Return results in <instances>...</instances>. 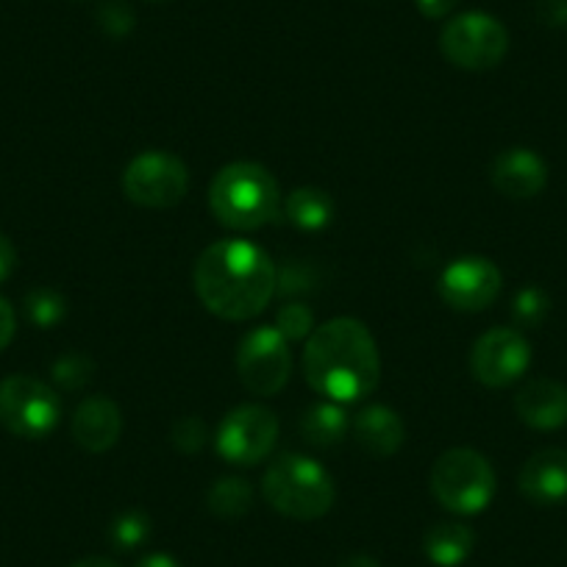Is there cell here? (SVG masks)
I'll list each match as a JSON object with an SVG mask.
<instances>
[{"label": "cell", "instance_id": "cell-1", "mask_svg": "<svg viewBox=\"0 0 567 567\" xmlns=\"http://www.w3.org/2000/svg\"><path fill=\"white\" fill-rule=\"evenodd\" d=\"M278 270L267 250L248 239H217L198 256L195 292L206 312L223 320H254L276 296Z\"/></svg>", "mask_w": 567, "mask_h": 567}, {"label": "cell", "instance_id": "cell-2", "mask_svg": "<svg viewBox=\"0 0 567 567\" xmlns=\"http://www.w3.org/2000/svg\"><path fill=\"white\" fill-rule=\"evenodd\" d=\"M303 375L326 401L357 403L379 386L381 357L368 326L334 318L318 326L303 351Z\"/></svg>", "mask_w": 567, "mask_h": 567}, {"label": "cell", "instance_id": "cell-3", "mask_svg": "<svg viewBox=\"0 0 567 567\" xmlns=\"http://www.w3.org/2000/svg\"><path fill=\"white\" fill-rule=\"evenodd\" d=\"M276 176L256 162H231L209 184V209L231 231H259L281 215Z\"/></svg>", "mask_w": 567, "mask_h": 567}, {"label": "cell", "instance_id": "cell-4", "mask_svg": "<svg viewBox=\"0 0 567 567\" xmlns=\"http://www.w3.org/2000/svg\"><path fill=\"white\" fill-rule=\"evenodd\" d=\"M261 495L272 512L292 520H318L334 506V478L303 454H281L267 465Z\"/></svg>", "mask_w": 567, "mask_h": 567}, {"label": "cell", "instance_id": "cell-5", "mask_svg": "<svg viewBox=\"0 0 567 567\" xmlns=\"http://www.w3.org/2000/svg\"><path fill=\"white\" fill-rule=\"evenodd\" d=\"M495 471L473 449H451L434 462L432 495L454 515H478L495 498Z\"/></svg>", "mask_w": 567, "mask_h": 567}, {"label": "cell", "instance_id": "cell-6", "mask_svg": "<svg viewBox=\"0 0 567 567\" xmlns=\"http://www.w3.org/2000/svg\"><path fill=\"white\" fill-rule=\"evenodd\" d=\"M62 417V398L34 375L0 381V425L20 440H45Z\"/></svg>", "mask_w": 567, "mask_h": 567}, {"label": "cell", "instance_id": "cell-7", "mask_svg": "<svg viewBox=\"0 0 567 567\" xmlns=\"http://www.w3.org/2000/svg\"><path fill=\"white\" fill-rule=\"evenodd\" d=\"M440 51L454 68L493 70L509 51V31L493 14L465 12L443 29Z\"/></svg>", "mask_w": 567, "mask_h": 567}, {"label": "cell", "instance_id": "cell-8", "mask_svg": "<svg viewBox=\"0 0 567 567\" xmlns=\"http://www.w3.org/2000/svg\"><path fill=\"white\" fill-rule=\"evenodd\" d=\"M123 193L145 209H173L189 193V171L176 154L142 151L125 165Z\"/></svg>", "mask_w": 567, "mask_h": 567}, {"label": "cell", "instance_id": "cell-9", "mask_svg": "<svg viewBox=\"0 0 567 567\" xmlns=\"http://www.w3.org/2000/svg\"><path fill=\"white\" fill-rule=\"evenodd\" d=\"M239 381L254 395H276L290 381V342L276 326H256L237 346Z\"/></svg>", "mask_w": 567, "mask_h": 567}, {"label": "cell", "instance_id": "cell-10", "mask_svg": "<svg viewBox=\"0 0 567 567\" xmlns=\"http://www.w3.org/2000/svg\"><path fill=\"white\" fill-rule=\"evenodd\" d=\"M278 417L261 403H245L231 409L217 425L215 449L228 465L250 467L267 460L276 449Z\"/></svg>", "mask_w": 567, "mask_h": 567}, {"label": "cell", "instance_id": "cell-11", "mask_svg": "<svg viewBox=\"0 0 567 567\" xmlns=\"http://www.w3.org/2000/svg\"><path fill=\"white\" fill-rule=\"evenodd\" d=\"M532 364V346L520 329H489L471 351V373L489 390L515 384Z\"/></svg>", "mask_w": 567, "mask_h": 567}, {"label": "cell", "instance_id": "cell-12", "mask_svg": "<svg viewBox=\"0 0 567 567\" xmlns=\"http://www.w3.org/2000/svg\"><path fill=\"white\" fill-rule=\"evenodd\" d=\"M504 287L498 265L484 256H462L440 272L437 292L456 312H482L493 307Z\"/></svg>", "mask_w": 567, "mask_h": 567}, {"label": "cell", "instance_id": "cell-13", "mask_svg": "<svg viewBox=\"0 0 567 567\" xmlns=\"http://www.w3.org/2000/svg\"><path fill=\"white\" fill-rule=\"evenodd\" d=\"M489 178H493V187L501 195L526 200L545 189L548 165L543 162V156L528 148H506L495 156L493 167H489Z\"/></svg>", "mask_w": 567, "mask_h": 567}, {"label": "cell", "instance_id": "cell-14", "mask_svg": "<svg viewBox=\"0 0 567 567\" xmlns=\"http://www.w3.org/2000/svg\"><path fill=\"white\" fill-rule=\"evenodd\" d=\"M70 432L81 449L90 454H103V451L114 449L123 434V412L112 398L92 395L75 409Z\"/></svg>", "mask_w": 567, "mask_h": 567}, {"label": "cell", "instance_id": "cell-15", "mask_svg": "<svg viewBox=\"0 0 567 567\" xmlns=\"http://www.w3.org/2000/svg\"><path fill=\"white\" fill-rule=\"evenodd\" d=\"M523 498L537 506H556L567 501V451H537L517 476Z\"/></svg>", "mask_w": 567, "mask_h": 567}, {"label": "cell", "instance_id": "cell-16", "mask_svg": "<svg viewBox=\"0 0 567 567\" xmlns=\"http://www.w3.org/2000/svg\"><path fill=\"white\" fill-rule=\"evenodd\" d=\"M517 417L537 432H554L567 423V386L554 379H532L515 395Z\"/></svg>", "mask_w": 567, "mask_h": 567}, {"label": "cell", "instance_id": "cell-17", "mask_svg": "<svg viewBox=\"0 0 567 567\" xmlns=\"http://www.w3.org/2000/svg\"><path fill=\"white\" fill-rule=\"evenodd\" d=\"M351 432L359 449L368 451L370 456H379V460H386L395 451H401L403 440H406L403 420L398 417V412H392L390 406H381V403L362 409L353 420Z\"/></svg>", "mask_w": 567, "mask_h": 567}, {"label": "cell", "instance_id": "cell-18", "mask_svg": "<svg viewBox=\"0 0 567 567\" xmlns=\"http://www.w3.org/2000/svg\"><path fill=\"white\" fill-rule=\"evenodd\" d=\"M476 548V534L462 523H437L425 532L423 550L437 567H460L471 559Z\"/></svg>", "mask_w": 567, "mask_h": 567}, {"label": "cell", "instance_id": "cell-19", "mask_svg": "<svg viewBox=\"0 0 567 567\" xmlns=\"http://www.w3.org/2000/svg\"><path fill=\"white\" fill-rule=\"evenodd\" d=\"M281 212L301 231H323L334 220V200L326 189L298 187L284 198Z\"/></svg>", "mask_w": 567, "mask_h": 567}, {"label": "cell", "instance_id": "cell-20", "mask_svg": "<svg viewBox=\"0 0 567 567\" xmlns=\"http://www.w3.org/2000/svg\"><path fill=\"white\" fill-rule=\"evenodd\" d=\"M351 432V420H348L342 403L323 401L309 406L301 414V434L307 443L318 445V449H334Z\"/></svg>", "mask_w": 567, "mask_h": 567}, {"label": "cell", "instance_id": "cell-21", "mask_svg": "<svg viewBox=\"0 0 567 567\" xmlns=\"http://www.w3.org/2000/svg\"><path fill=\"white\" fill-rule=\"evenodd\" d=\"M206 504H209L212 515L223 517V520H237V517L248 515L254 506V487L245 478L226 476L212 484Z\"/></svg>", "mask_w": 567, "mask_h": 567}, {"label": "cell", "instance_id": "cell-22", "mask_svg": "<svg viewBox=\"0 0 567 567\" xmlns=\"http://www.w3.org/2000/svg\"><path fill=\"white\" fill-rule=\"evenodd\" d=\"M25 318L37 326V329H53L68 318V301L62 292L51 290V287H37L25 296L23 301Z\"/></svg>", "mask_w": 567, "mask_h": 567}, {"label": "cell", "instance_id": "cell-23", "mask_svg": "<svg viewBox=\"0 0 567 567\" xmlns=\"http://www.w3.org/2000/svg\"><path fill=\"white\" fill-rule=\"evenodd\" d=\"M151 517L142 509H128L120 512L117 517L109 526V539L117 550H134L140 545H145V539L151 537Z\"/></svg>", "mask_w": 567, "mask_h": 567}, {"label": "cell", "instance_id": "cell-24", "mask_svg": "<svg viewBox=\"0 0 567 567\" xmlns=\"http://www.w3.org/2000/svg\"><path fill=\"white\" fill-rule=\"evenodd\" d=\"M550 312V298L539 287H523L512 301V318L520 329H534L543 323Z\"/></svg>", "mask_w": 567, "mask_h": 567}, {"label": "cell", "instance_id": "cell-25", "mask_svg": "<svg viewBox=\"0 0 567 567\" xmlns=\"http://www.w3.org/2000/svg\"><path fill=\"white\" fill-rule=\"evenodd\" d=\"M95 375V362L86 353H64L62 359L53 362V381L62 390H81Z\"/></svg>", "mask_w": 567, "mask_h": 567}, {"label": "cell", "instance_id": "cell-26", "mask_svg": "<svg viewBox=\"0 0 567 567\" xmlns=\"http://www.w3.org/2000/svg\"><path fill=\"white\" fill-rule=\"evenodd\" d=\"M276 329L287 342H301L312 337L315 318L303 303H284L276 315Z\"/></svg>", "mask_w": 567, "mask_h": 567}, {"label": "cell", "instance_id": "cell-27", "mask_svg": "<svg viewBox=\"0 0 567 567\" xmlns=\"http://www.w3.org/2000/svg\"><path fill=\"white\" fill-rule=\"evenodd\" d=\"M171 440L178 451H184V454H195V451L204 449V443H206L204 420L193 417V414H189V417L176 420V425H173V432H171Z\"/></svg>", "mask_w": 567, "mask_h": 567}, {"label": "cell", "instance_id": "cell-28", "mask_svg": "<svg viewBox=\"0 0 567 567\" xmlns=\"http://www.w3.org/2000/svg\"><path fill=\"white\" fill-rule=\"evenodd\" d=\"M97 23L106 31L109 37H125L131 29H134V12L125 7L123 0H112L106 7H101L97 12Z\"/></svg>", "mask_w": 567, "mask_h": 567}, {"label": "cell", "instance_id": "cell-29", "mask_svg": "<svg viewBox=\"0 0 567 567\" xmlns=\"http://www.w3.org/2000/svg\"><path fill=\"white\" fill-rule=\"evenodd\" d=\"M537 18L550 29H561L567 25V0H539Z\"/></svg>", "mask_w": 567, "mask_h": 567}, {"label": "cell", "instance_id": "cell-30", "mask_svg": "<svg viewBox=\"0 0 567 567\" xmlns=\"http://www.w3.org/2000/svg\"><path fill=\"white\" fill-rule=\"evenodd\" d=\"M14 331H18V315H14L12 303L7 298H0V351H7L12 346Z\"/></svg>", "mask_w": 567, "mask_h": 567}, {"label": "cell", "instance_id": "cell-31", "mask_svg": "<svg viewBox=\"0 0 567 567\" xmlns=\"http://www.w3.org/2000/svg\"><path fill=\"white\" fill-rule=\"evenodd\" d=\"M420 9V14L429 20H440L449 18L456 7H460V0H414Z\"/></svg>", "mask_w": 567, "mask_h": 567}, {"label": "cell", "instance_id": "cell-32", "mask_svg": "<svg viewBox=\"0 0 567 567\" xmlns=\"http://www.w3.org/2000/svg\"><path fill=\"white\" fill-rule=\"evenodd\" d=\"M14 267H18V248H14L7 234H0V281H7Z\"/></svg>", "mask_w": 567, "mask_h": 567}, {"label": "cell", "instance_id": "cell-33", "mask_svg": "<svg viewBox=\"0 0 567 567\" xmlns=\"http://www.w3.org/2000/svg\"><path fill=\"white\" fill-rule=\"evenodd\" d=\"M136 567H184V565L171 554H148L136 561Z\"/></svg>", "mask_w": 567, "mask_h": 567}, {"label": "cell", "instance_id": "cell-34", "mask_svg": "<svg viewBox=\"0 0 567 567\" xmlns=\"http://www.w3.org/2000/svg\"><path fill=\"white\" fill-rule=\"evenodd\" d=\"M340 567H381V565L373 559V556H368V554H353V556H348V559L342 561Z\"/></svg>", "mask_w": 567, "mask_h": 567}, {"label": "cell", "instance_id": "cell-35", "mask_svg": "<svg viewBox=\"0 0 567 567\" xmlns=\"http://www.w3.org/2000/svg\"><path fill=\"white\" fill-rule=\"evenodd\" d=\"M70 567H117V565H114L112 559H106V556H86V559H79Z\"/></svg>", "mask_w": 567, "mask_h": 567}]
</instances>
